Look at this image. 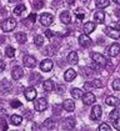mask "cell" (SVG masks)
I'll return each mask as SVG.
<instances>
[{
	"label": "cell",
	"instance_id": "1",
	"mask_svg": "<svg viewBox=\"0 0 120 131\" xmlns=\"http://www.w3.org/2000/svg\"><path fill=\"white\" fill-rule=\"evenodd\" d=\"M16 28V20L14 18H8L5 21L1 23V30L4 32H9V31H13Z\"/></svg>",
	"mask_w": 120,
	"mask_h": 131
},
{
	"label": "cell",
	"instance_id": "2",
	"mask_svg": "<svg viewBox=\"0 0 120 131\" xmlns=\"http://www.w3.org/2000/svg\"><path fill=\"white\" fill-rule=\"evenodd\" d=\"M91 59H93V61H94L95 64H98L100 68H103V66H105V65L108 64L106 58H105L104 55L99 54V52H94V54L91 55Z\"/></svg>",
	"mask_w": 120,
	"mask_h": 131
},
{
	"label": "cell",
	"instance_id": "3",
	"mask_svg": "<svg viewBox=\"0 0 120 131\" xmlns=\"http://www.w3.org/2000/svg\"><path fill=\"white\" fill-rule=\"evenodd\" d=\"M103 116V110L100 107V105H94L93 109H91V114H90V119L94 121H98L101 119Z\"/></svg>",
	"mask_w": 120,
	"mask_h": 131
},
{
	"label": "cell",
	"instance_id": "4",
	"mask_svg": "<svg viewBox=\"0 0 120 131\" xmlns=\"http://www.w3.org/2000/svg\"><path fill=\"white\" fill-rule=\"evenodd\" d=\"M34 109L36 111H44L48 109V101L45 97H40L38 100L35 101V104H34Z\"/></svg>",
	"mask_w": 120,
	"mask_h": 131
},
{
	"label": "cell",
	"instance_id": "5",
	"mask_svg": "<svg viewBox=\"0 0 120 131\" xmlns=\"http://www.w3.org/2000/svg\"><path fill=\"white\" fill-rule=\"evenodd\" d=\"M81 100L84 102V105H93V104L95 102V100H96V97H95V95H94L93 92L88 91L86 94H83Z\"/></svg>",
	"mask_w": 120,
	"mask_h": 131
},
{
	"label": "cell",
	"instance_id": "6",
	"mask_svg": "<svg viewBox=\"0 0 120 131\" xmlns=\"http://www.w3.org/2000/svg\"><path fill=\"white\" fill-rule=\"evenodd\" d=\"M53 15L49 14V13H43L41 15H40V23H41V25H44V26H49L53 24Z\"/></svg>",
	"mask_w": 120,
	"mask_h": 131
},
{
	"label": "cell",
	"instance_id": "7",
	"mask_svg": "<svg viewBox=\"0 0 120 131\" xmlns=\"http://www.w3.org/2000/svg\"><path fill=\"white\" fill-rule=\"evenodd\" d=\"M119 54H120V44H118V42L111 44L109 48H108V55L111 56V58H115Z\"/></svg>",
	"mask_w": 120,
	"mask_h": 131
},
{
	"label": "cell",
	"instance_id": "8",
	"mask_svg": "<svg viewBox=\"0 0 120 131\" xmlns=\"http://www.w3.org/2000/svg\"><path fill=\"white\" fill-rule=\"evenodd\" d=\"M23 64H24L26 68H29V69H34V68L36 66V59H35L34 56H31V55H26V56H24V59H23Z\"/></svg>",
	"mask_w": 120,
	"mask_h": 131
},
{
	"label": "cell",
	"instance_id": "9",
	"mask_svg": "<svg viewBox=\"0 0 120 131\" xmlns=\"http://www.w3.org/2000/svg\"><path fill=\"white\" fill-rule=\"evenodd\" d=\"M53 66H54V64L50 59H45V60H43L40 62V70L44 71V72H49L53 69Z\"/></svg>",
	"mask_w": 120,
	"mask_h": 131
},
{
	"label": "cell",
	"instance_id": "10",
	"mask_svg": "<svg viewBox=\"0 0 120 131\" xmlns=\"http://www.w3.org/2000/svg\"><path fill=\"white\" fill-rule=\"evenodd\" d=\"M24 95H25V99H26L28 101L35 100V97H36V90H35V88L30 86V88H28V89H25Z\"/></svg>",
	"mask_w": 120,
	"mask_h": 131
},
{
	"label": "cell",
	"instance_id": "11",
	"mask_svg": "<svg viewBox=\"0 0 120 131\" xmlns=\"http://www.w3.org/2000/svg\"><path fill=\"white\" fill-rule=\"evenodd\" d=\"M79 44L80 46H83V48H89V46L93 45V41H91V39L86 34H84V35H80L79 36Z\"/></svg>",
	"mask_w": 120,
	"mask_h": 131
},
{
	"label": "cell",
	"instance_id": "12",
	"mask_svg": "<svg viewBox=\"0 0 120 131\" xmlns=\"http://www.w3.org/2000/svg\"><path fill=\"white\" fill-rule=\"evenodd\" d=\"M63 109L65 111H68V112H73V111L75 110V102H74V100L66 99V100L63 102Z\"/></svg>",
	"mask_w": 120,
	"mask_h": 131
},
{
	"label": "cell",
	"instance_id": "13",
	"mask_svg": "<svg viewBox=\"0 0 120 131\" xmlns=\"http://www.w3.org/2000/svg\"><path fill=\"white\" fill-rule=\"evenodd\" d=\"M105 34H106L109 38L115 39V40L120 38V31L118 30V29H114V28H106V29H105Z\"/></svg>",
	"mask_w": 120,
	"mask_h": 131
},
{
	"label": "cell",
	"instance_id": "14",
	"mask_svg": "<svg viewBox=\"0 0 120 131\" xmlns=\"http://www.w3.org/2000/svg\"><path fill=\"white\" fill-rule=\"evenodd\" d=\"M66 60H68V62H69L70 65H76L79 62V56H78L76 51H70L69 54H68Z\"/></svg>",
	"mask_w": 120,
	"mask_h": 131
},
{
	"label": "cell",
	"instance_id": "15",
	"mask_svg": "<svg viewBox=\"0 0 120 131\" xmlns=\"http://www.w3.org/2000/svg\"><path fill=\"white\" fill-rule=\"evenodd\" d=\"M23 75H24V71H23V69H21L20 66H15V68L11 70V78H13L14 80H19V79H21Z\"/></svg>",
	"mask_w": 120,
	"mask_h": 131
},
{
	"label": "cell",
	"instance_id": "16",
	"mask_svg": "<svg viewBox=\"0 0 120 131\" xmlns=\"http://www.w3.org/2000/svg\"><path fill=\"white\" fill-rule=\"evenodd\" d=\"M94 20H95V23H98V24H103L105 21V13L101 10V9L95 11L94 13Z\"/></svg>",
	"mask_w": 120,
	"mask_h": 131
},
{
	"label": "cell",
	"instance_id": "17",
	"mask_svg": "<svg viewBox=\"0 0 120 131\" xmlns=\"http://www.w3.org/2000/svg\"><path fill=\"white\" fill-rule=\"evenodd\" d=\"M76 78V71L74 70V69H68V70L65 71V74H64V79L65 81H73L74 79Z\"/></svg>",
	"mask_w": 120,
	"mask_h": 131
},
{
	"label": "cell",
	"instance_id": "18",
	"mask_svg": "<svg viewBox=\"0 0 120 131\" xmlns=\"http://www.w3.org/2000/svg\"><path fill=\"white\" fill-rule=\"evenodd\" d=\"M60 21L63 24H69L70 21H71V15H70L69 11H63L60 14Z\"/></svg>",
	"mask_w": 120,
	"mask_h": 131
},
{
	"label": "cell",
	"instance_id": "19",
	"mask_svg": "<svg viewBox=\"0 0 120 131\" xmlns=\"http://www.w3.org/2000/svg\"><path fill=\"white\" fill-rule=\"evenodd\" d=\"M105 104H106L108 106H113V107H115V106L119 104V99H118V97H115V96H108V97L105 99Z\"/></svg>",
	"mask_w": 120,
	"mask_h": 131
},
{
	"label": "cell",
	"instance_id": "20",
	"mask_svg": "<svg viewBox=\"0 0 120 131\" xmlns=\"http://www.w3.org/2000/svg\"><path fill=\"white\" fill-rule=\"evenodd\" d=\"M43 89L46 91V92H50V91L54 90V81L53 80H45L43 82Z\"/></svg>",
	"mask_w": 120,
	"mask_h": 131
},
{
	"label": "cell",
	"instance_id": "21",
	"mask_svg": "<svg viewBox=\"0 0 120 131\" xmlns=\"http://www.w3.org/2000/svg\"><path fill=\"white\" fill-rule=\"evenodd\" d=\"M10 122H11V125H14V126H19L20 124L23 122V117L20 116V115H11L10 116Z\"/></svg>",
	"mask_w": 120,
	"mask_h": 131
},
{
	"label": "cell",
	"instance_id": "22",
	"mask_svg": "<svg viewBox=\"0 0 120 131\" xmlns=\"http://www.w3.org/2000/svg\"><path fill=\"white\" fill-rule=\"evenodd\" d=\"M95 24L94 23H91V21H89V23H86V24H84V34H90V32H93V31L95 30Z\"/></svg>",
	"mask_w": 120,
	"mask_h": 131
},
{
	"label": "cell",
	"instance_id": "23",
	"mask_svg": "<svg viewBox=\"0 0 120 131\" xmlns=\"http://www.w3.org/2000/svg\"><path fill=\"white\" fill-rule=\"evenodd\" d=\"M11 89V84H9L8 80H3L0 82V91L3 92H8V91Z\"/></svg>",
	"mask_w": 120,
	"mask_h": 131
},
{
	"label": "cell",
	"instance_id": "24",
	"mask_svg": "<svg viewBox=\"0 0 120 131\" xmlns=\"http://www.w3.org/2000/svg\"><path fill=\"white\" fill-rule=\"evenodd\" d=\"M15 38H16V41H18L19 44H25L26 40H28V36H26L25 32H18V34L15 35Z\"/></svg>",
	"mask_w": 120,
	"mask_h": 131
},
{
	"label": "cell",
	"instance_id": "25",
	"mask_svg": "<svg viewBox=\"0 0 120 131\" xmlns=\"http://www.w3.org/2000/svg\"><path fill=\"white\" fill-rule=\"evenodd\" d=\"M95 5H96V8H98V9H104V8L109 6L110 3H109V0H96Z\"/></svg>",
	"mask_w": 120,
	"mask_h": 131
},
{
	"label": "cell",
	"instance_id": "26",
	"mask_svg": "<svg viewBox=\"0 0 120 131\" xmlns=\"http://www.w3.org/2000/svg\"><path fill=\"white\" fill-rule=\"evenodd\" d=\"M71 96L74 99H80L83 96V90L81 89H78V88H74L71 89Z\"/></svg>",
	"mask_w": 120,
	"mask_h": 131
},
{
	"label": "cell",
	"instance_id": "27",
	"mask_svg": "<svg viewBox=\"0 0 120 131\" xmlns=\"http://www.w3.org/2000/svg\"><path fill=\"white\" fill-rule=\"evenodd\" d=\"M25 10H26L25 5H24V4H19V5L14 9V14H15V15H21L23 13H25Z\"/></svg>",
	"mask_w": 120,
	"mask_h": 131
},
{
	"label": "cell",
	"instance_id": "28",
	"mask_svg": "<svg viewBox=\"0 0 120 131\" xmlns=\"http://www.w3.org/2000/svg\"><path fill=\"white\" fill-rule=\"evenodd\" d=\"M55 127V121L53 119H48V120L44 122V129L49 130V129H54Z\"/></svg>",
	"mask_w": 120,
	"mask_h": 131
},
{
	"label": "cell",
	"instance_id": "29",
	"mask_svg": "<svg viewBox=\"0 0 120 131\" xmlns=\"http://www.w3.org/2000/svg\"><path fill=\"white\" fill-rule=\"evenodd\" d=\"M34 42H35V45L36 46H43V44H44V36L43 35H35V38H34Z\"/></svg>",
	"mask_w": 120,
	"mask_h": 131
},
{
	"label": "cell",
	"instance_id": "30",
	"mask_svg": "<svg viewBox=\"0 0 120 131\" xmlns=\"http://www.w3.org/2000/svg\"><path fill=\"white\" fill-rule=\"evenodd\" d=\"M5 55H6L9 59H13V58L15 56V49H14L13 46H8L6 50H5Z\"/></svg>",
	"mask_w": 120,
	"mask_h": 131
},
{
	"label": "cell",
	"instance_id": "31",
	"mask_svg": "<svg viewBox=\"0 0 120 131\" xmlns=\"http://www.w3.org/2000/svg\"><path fill=\"white\" fill-rule=\"evenodd\" d=\"M110 119L111 120H115V119H118V117H120V110L119 109H114V110L110 112Z\"/></svg>",
	"mask_w": 120,
	"mask_h": 131
},
{
	"label": "cell",
	"instance_id": "32",
	"mask_svg": "<svg viewBox=\"0 0 120 131\" xmlns=\"http://www.w3.org/2000/svg\"><path fill=\"white\" fill-rule=\"evenodd\" d=\"M65 125H66V127H74L75 126V120H74V117H68V119H65Z\"/></svg>",
	"mask_w": 120,
	"mask_h": 131
},
{
	"label": "cell",
	"instance_id": "33",
	"mask_svg": "<svg viewBox=\"0 0 120 131\" xmlns=\"http://www.w3.org/2000/svg\"><path fill=\"white\" fill-rule=\"evenodd\" d=\"M91 86L93 88H96V89H100V88H103V82H101V80H98V79H95V80H93L91 82Z\"/></svg>",
	"mask_w": 120,
	"mask_h": 131
},
{
	"label": "cell",
	"instance_id": "34",
	"mask_svg": "<svg viewBox=\"0 0 120 131\" xmlns=\"http://www.w3.org/2000/svg\"><path fill=\"white\" fill-rule=\"evenodd\" d=\"M113 89L115 91H120V79H115L113 81Z\"/></svg>",
	"mask_w": 120,
	"mask_h": 131
},
{
	"label": "cell",
	"instance_id": "35",
	"mask_svg": "<svg viewBox=\"0 0 120 131\" xmlns=\"http://www.w3.org/2000/svg\"><path fill=\"white\" fill-rule=\"evenodd\" d=\"M98 130L99 131H110V126L108 125V124L104 122V124H101L99 127H98Z\"/></svg>",
	"mask_w": 120,
	"mask_h": 131
},
{
	"label": "cell",
	"instance_id": "36",
	"mask_svg": "<svg viewBox=\"0 0 120 131\" xmlns=\"http://www.w3.org/2000/svg\"><path fill=\"white\" fill-rule=\"evenodd\" d=\"M10 105H11V107H14V109H16V107H19L21 106V102L19 100H13L10 102Z\"/></svg>",
	"mask_w": 120,
	"mask_h": 131
},
{
	"label": "cell",
	"instance_id": "37",
	"mask_svg": "<svg viewBox=\"0 0 120 131\" xmlns=\"http://www.w3.org/2000/svg\"><path fill=\"white\" fill-rule=\"evenodd\" d=\"M114 127H115L116 130H120V117L114 120Z\"/></svg>",
	"mask_w": 120,
	"mask_h": 131
},
{
	"label": "cell",
	"instance_id": "38",
	"mask_svg": "<svg viewBox=\"0 0 120 131\" xmlns=\"http://www.w3.org/2000/svg\"><path fill=\"white\" fill-rule=\"evenodd\" d=\"M45 36H46V38H49V39H51V38L54 36V32H53L51 30H46L45 31Z\"/></svg>",
	"mask_w": 120,
	"mask_h": 131
},
{
	"label": "cell",
	"instance_id": "39",
	"mask_svg": "<svg viewBox=\"0 0 120 131\" xmlns=\"http://www.w3.org/2000/svg\"><path fill=\"white\" fill-rule=\"evenodd\" d=\"M56 91H58V92H64V91H65V88H64V86H63V85H59V86H58V88H56Z\"/></svg>",
	"mask_w": 120,
	"mask_h": 131
},
{
	"label": "cell",
	"instance_id": "40",
	"mask_svg": "<svg viewBox=\"0 0 120 131\" xmlns=\"http://www.w3.org/2000/svg\"><path fill=\"white\" fill-rule=\"evenodd\" d=\"M35 19H36V16H35V14H30L29 20H31V23H35Z\"/></svg>",
	"mask_w": 120,
	"mask_h": 131
},
{
	"label": "cell",
	"instance_id": "41",
	"mask_svg": "<svg viewBox=\"0 0 120 131\" xmlns=\"http://www.w3.org/2000/svg\"><path fill=\"white\" fill-rule=\"evenodd\" d=\"M85 89H86V90L93 89V86H91V84H90V82H85Z\"/></svg>",
	"mask_w": 120,
	"mask_h": 131
},
{
	"label": "cell",
	"instance_id": "42",
	"mask_svg": "<svg viewBox=\"0 0 120 131\" xmlns=\"http://www.w3.org/2000/svg\"><path fill=\"white\" fill-rule=\"evenodd\" d=\"M76 18H78V20H83V19L85 18V15H84V14H78Z\"/></svg>",
	"mask_w": 120,
	"mask_h": 131
},
{
	"label": "cell",
	"instance_id": "43",
	"mask_svg": "<svg viewBox=\"0 0 120 131\" xmlns=\"http://www.w3.org/2000/svg\"><path fill=\"white\" fill-rule=\"evenodd\" d=\"M4 68H5V64H4V62L1 61V62H0V71L4 70Z\"/></svg>",
	"mask_w": 120,
	"mask_h": 131
},
{
	"label": "cell",
	"instance_id": "44",
	"mask_svg": "<svg viewBox=\"0 0 120 131\" xmlns=\"http://www.w3.org/2000/svg\"><path fill=\"white\" fill-rule=\"evenodd\" d=\"M33 117V112L30 111V112H28V119H31Z\"/></svg>",
	"mask_w": 120,
	"mask_h": 131
},
{
	"label": "cell",
	"instance_id": "45",
	"mask_svg": "<svg viewBox=\"0 0 120 131\" xmlns=\"http://www.w3.org/2000/svg\"><path fill=\"white\" fill-rule=\"evenodd\" d=\"M116 28H118V30L120 31V21H119V23H118V24H116Z\"/></svg>",
	"mask_w": 120,
	"mask_h": 131
},
{
	"label": "cell",
	"instance_id": "46",
	"mask_svg": "<svg viewBox=\"0 0 120 131\" xmlns=\"http://www.w3.org/2000/svg\"><path fill=\"white\" fill-rule=\"evenodd\" d=\"M19 0H9V3H18Z\"/></svg>",
	"mask_w": 120,
	"mask_h": 131
},
{
	"label": "cell",
	"instance_id": "47",
	"mask_svg": "<svg viewBox=\"0 0 120 131\" xmlns=\"http://www.w3.org/2000/svg\"><path fill=\"white\" fill-rule=\"evenodd\" d=\"M114 3H116V4H120V0H113Z\"/></svg>",
	"mask_w": 120,
	"mask_h": 131
},
{
	"label": "cell",
	"instance_id": "48",
	"mask_svg": "<svg viewBox=\"0 0 120 131\" xmlns=\"http://www.w3.org/2000/svg\"><path fill=\"white\" fill-rule=\"evenodd\" d=\"M119 16H120V15H119Z\"/></svg>",
	"mask_w": 120,
	"mask_h": 131
}]
</instances>
